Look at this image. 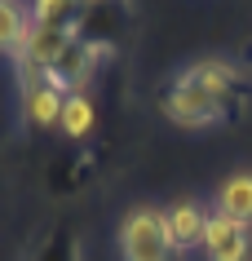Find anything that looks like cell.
<instances>
[{"label":"cell","instance_id":"8fae6325","mask_svg":"<svg viewBox=\"0 0 252 261\" xmlns=\"http://www.w3.org/2000/svg\"><path fill=\"white\" fill-rule=\"evenodd\" d=\"M27 9L18 5V0H0V54L14 58L18 54V40H22V31H27Z\"/></svg>","mask_w":252,"mask_h":261},{"label":"cell","instance_id":"52a82bcc","mask_svg":"<svg viewBox=\"0 0 252 261\" xmlns=\"http://www.w3.org/2000/svg\"><path fill=\"white\" fill-rule=\"evenodd\" d=\"M208 217H212V208H204L199 199H177V204H168L164 221H168V234H173V248H177V252L199 248L204 244V230H208Z\"/></svg>","mask_w":252,"mask_h":261},{"label":"cell","instance_id":"7c38bea8","mask_svg":"<svg viewBox=\"0 0 252 261\" xmlns=\"http://www.w3.org/2000/svg\"><path fill=\"white\" fill-rule=\"evenodd\" d=\"M36 261H80V248H75V234H53V244L44 248Z\"/></svg>","mask_w":252,"mask_h":261},{"label":"cell","instance_id":"5b68a950","mask_svg":"<svg viewBox=\"0 0 252 261\" xmlns=\"http://www.w3.org/2000/svg\"><path fill=\"white\" fill-rule=\"evenodd\" d=\"M186 80H195L199 89H208V93H217L221 102H230V107H248V89H243V71L235 67V62H226V58H199V62H186L182 67Z\"/></svg>","mask_w":252,"mask_h":261},{"label":"cell","instance_id":"7a4b0ae2","mask_svg":"<svg viewBox=\"0 0 252 261\" xmlns=\"http://www.w3.org/2000/svg\"><path fill=\"white\" fill-rule=\"evenodd\" d=\"M182 252L173 248L164 208L155 204H137L128 208L120 221V261H177Z\"/></svg>","mask_w":252,"mask_h":261},{"label":"cell","instance_id":"ba28073f","mask_svg":"<svg viewBox=\"0 0 252 261\" xmlns=\"http://www.w3.org/2000/svg\"><path fill=\"white\" fill-rule=\"evenodd\" d=\"M212 213H226V217L248 221V226H252V168H235V173L217 186V195H212Z\"/></svg>","mask_w":252,"mask_h":261},{"label":"cell","instance_id":"3957f363","mask_svg":"<svg viewBox=\"0 0 252 261\" xmlns=\"http://www.w3.org/2000/svg\"><path fill=\"white\" fill-rule=\"evenodd\" d=\"M18 97H22V120H27L31 128L49 133V128H58V120H62V102H67L71 93H62V89L49 80V71L18 67Z\"/></svg>","mask_w":252,"mask_h":261},{"label":"cell","instance_id":"6da1fadb","mask_svg":"<svg viewBox=\"0 0 252 261\" xmlns=\"http://www.w3.org/2000/svg\"><path fill=\"white\" fill-rule=\"evenodd\" d=\"M159 111H164V120L182 124V128H217V124H226V120H235V115H239V107L221 102V97L208 93V89H199L195 80H186L182 71H177L173 84L164 89Z\"/></svg>","mask_w":252,"mask_h":261},{"label":"cell","instance_id":"9c48e42d","mask_svg":"<svg viewBox=\"0 0 252 261\" xmlns=\"http://www.w3.org/2000/svg\"><path fill=\"white\" fill-rule=\"evenodd\" d=\"M93 128H98V102H93V93H71L67 102H62L58 133H62L67 142H84Z\"/></svg>","mask_w":252,"mask_h":261},{"label":"cell","instance_id":"8992f818","mask_svg":"<svg viewBox=\"0 0 252 261\" xmlns=\"http://www.w3.org/2000/svg\"><path fill=\"white\" fill-rule=\"evenodd\" d=\"M199 248L208 261H252V226L226 217V213H212Z\"/></svg>","mask_w":252,"mask_h":261},{"label":"cell","instance_id":"277c9868","mask_svg":"<svg viewBox=\"0 0 252 261\" xmlns=\"http://www.w3.org/2000/svg\"><path fill=\"white\" fill-rule=\"evenodd\" d=\"M75 40H80V31H58V27H36V22H27L22 40H18V54H14V67L53 71Z\"/></svg>","mask_w":252,"mask_h":261},{"label":"cell","instance_id":"30bf717a","mask_svg":"<svg viewBox=\"0 0 252 261\" xmlns=\"http://www.w3.org/2000/svg\"><path fill=\"white\" fill-rule=\"evenodd\" d=\"M80 0H31L27 18L36 27H58V31H80Z\"/></svg>","mask_w":252,"mask_h":261}]
</instances>
